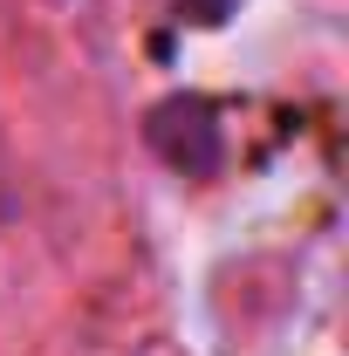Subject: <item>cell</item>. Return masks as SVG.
I'll list each match as a JSON object with an SVG mask.
<instances>
[{
  "instance_id": "6da1fadb",
  "label": "cell",
  "mask_w": 349,
  "mask_h": 356,
  "mask_svg": "<svg viewBox=\"0 0 349 356\" xmlns=\"http://www.w3.org/2000/svg\"><path fill=\"white\" fill-rule=\"evenodd\" d=\"M178 7H185L192 21H226V7H233V0H178Z\"/></svg>"
}]
</instances>
